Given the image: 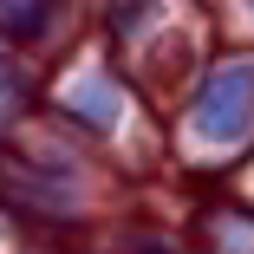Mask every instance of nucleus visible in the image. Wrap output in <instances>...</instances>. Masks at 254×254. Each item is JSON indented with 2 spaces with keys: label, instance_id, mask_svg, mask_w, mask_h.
Listing matches in <instances>:
<instances>
[]
</instances>
